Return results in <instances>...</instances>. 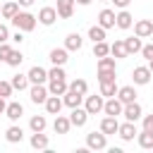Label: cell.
<instances>
[{
    "label": "cell",
    "instance_id": "obj_1",
    "mask_svg": "<svg viewBox=\"0 0 153 153\" xmlns=\"http://www.w3.org/2000/svg\"><path fill=\"white\" fill-rule=\"evenodd\" d=\"M10 22H12L19 31H33V29H36V17L29 14V12H17Z\"/></svg>",
    "mask_w": 153,
    "mask_h": 153
},
{
    "label": "cell",
    "instance_id": "obj_2",
    "mask_svg": "<svg viewBox=\"0 0 153 153\" xmlns=\"http://www.w3.org/2000/svg\"><path fill=\"white\" fill-rule=\"evenodd\" d=\"M86 148H91V151H103V148H108V134H103V131H91V134H86Z\"/></svg>",
    "mask_w": 153,
    "mask_h": 153
},
{
    "label": "cell",
    "instance_id": "obj_3",
    "mask_svg": "<svg viewBox=\"0 0 153 153\" xmlns=\"http://www.w3.org/2000/svg\"><path fill=\"white\" fill-rule=\"evenodd\" d=\"M103 105H105V100H103V93H98V96H86V103H84V108H86V112H88V115H98V112L103 110Z\"/></svg>",
    "mask_w": 153,
    "mask_h": 153
},
{
    "label": "cell",
    "instance_id": "obj_4",
    "mask_svg": "<svg viewBox=\"0 0 153 153\" xmlns=\"http://www.w3.org/2000/svg\"><path fill=\"white\" fill-rule=\"evenodd\" d=\"M151 76H153L151 67H134V72H131V79H134L136 86H146L151 81Z\"/></svg>",
    "mask_w": 153,
    "mask_h": 153
},
{
    "label": "cell",
    "instance_id": "obj_5",
    "mask_svg": "<svg viewBox=\"0 0 153 153\" xmlns=\"http://www.w3.org/2000/svg\"><path fill=\"white\" fill-rule=\"evenodd\" d=\"M29 96H31V103L41 105V103H45V100H48L50 91H48L43 84H33V86H31V91H29Z\"/></svg>",
    "mask_w": 153,
    "mask_h": 153
},
{
    "label": "cell",
    "instance_id": "obj_6",
    "mask_svg": "<svg viewBox=\"0 0 153 153\" xmlns=\"http://www.w3.org/2000/svg\"><path fill=\"white\" fill-rule=\"evenodd\" d=\"M122 110H124V103H122L117 96L108 98V100H105V105H103V112H105V115H112V117L122 115Z\"/></svg>",
    "mask_w": 153,
    "mask_h": 153
},
{
    "label": "cell",
    "instance_id": "obj_7",
    "mask_svg": "<svg viewBox=\"0 0 153 153\" xmlns=\"http://www.w3.org/2000/svg\"><path fill=\"white\" fill-rule=\"evenodd\" d=\"M122 115H124V120H129V122H136V120H141L143 110H141V105L134 100V103H127V105H124Z\"/></svg>",
    "mask_w": 153,
    "mask_h": 153
},
{
    "label": "cell",
    "instance_id": "obj_8",
    "mask_svg": "<svg viewBox=\"0 0 153 153\" xmlns=\"http://www.w3.org/2000/svg\"><path fill=\"white\" fill-rule=\"evenodd\" d=\"M117 134H120V139L122 141H134V136L139 134L136 131V122H124V124H120V129H117Z\"/></svg>",
    "mask_w": 153,
    "mask_h": 153
},
{
    "label": "cell",
    "instance_id": "obj_9",
    "mask_svg": "<svg viewBox=\"0 0 153 153\" xmlns=\"http://www.w3.org/2000/svg\"><path fill=\"white\" fill-rule=\"evenodd\" d=\"M55 19H57V10H55V7H43V10L38 12V22H41L43 26H53Z\"/></svg>",
    "mask_w": 153,
    "mask_h": 153
},
{
    "label": "cell",
    "instance_id": "obj_10",
    "mask_svg": "<svg viewBox=\"0 0 153 153\" xmlns=\"http://www.w3.org/2000/svg\"><path fill=\"white\" fill-rule=\"evenodd\" d=\"M134 33H136L139 38H148V36L153 33V22H148V19H139V22L134 24Z\"/></svg>",
    "mask_w": 153,
    "mask_h": 153
},
{
    "label": "cell",
    "instance_id": "obj_11",
    "mask_svg": "<svg viewBox=\"0 0 153 153\" xmlns=\"http://www.w3.org/2000/svg\"><path fill=\"white\" fill-rule=\"evenodd\" d=\"M45 79H50V76H48V72H45L43 67L33 65V67L29 69V81H31V84H45Z\"/></svg>",
    "mask_w": 153,
    "mask_h": 153
},
{
    "label": "cell",
    "instance_id": "obj_12",
    "mask_svg": "<svg viewBox=\"0 0 153 153\" xmlns=\"http://www.w3.org/2000/svg\"><path fill=\"white\" fill-rule=\"evenodd\" d=\"M67 88H69V84H67L65 79H50V84H48L50 96H65Z\"/></svg>",
    "mask_w": 153,
    "mask_h": 153
},
{
    "label": "cell",
    "instance_id": "obj_13",
    "mask_svg": "<svg viewBox=\"0 0 153 153\" xmlns=\"http://www.w3.org/2000/svg\"><path fill=\"white\" fill-rule=\"evenodd\" d=\"M43 105H45V110H48V115H60V110H62V105H65V100H62L60 96H48V100H45Z\"/></svg>",
    "mask_w": 153,
    "mask_h": 153
},
{
    "label": "cell",
    "instance_id": "obj_14",
    "mask_svg": "<svg viewBox=\"0 0 153 153\" xmlns=\"http://www.w3.org/2000/svg\"><path fill=\"white\" fill-rule=\"evenodd\" d=\"M69 120H72V127H84V124H86V120H88L86 108H72Z\"/></svg>",
    "mask_w": 153,
    "mask_h": 153
},
{
    "label": "cell",
    "instance_id": "obj_15",
    "mask_svg": "<svg viewBox=\"0 0 153 153\" xmlns=\"http://www.w3.org/2000/svg\"><path fill=\"white\" fill-rule=\"evenodd\" d=\"M74 2L76 0H57V17H62V19H69L72 17V12H74Z\"/></svg>",
    "mask_w": 153,
    "mask_h": 153
},
{
    "label": "cell",
    "instance_id": "obj_16",
    "mask_svg": "<svg viewBox=\"0 0 153 153\" xmlns=\"http://www.w3.org/2000/svg\"><path fill=\"white\" fill-rule=\"evenodd\" d=\"M69 127H72V120H69V117H65V115H55V122H53L55 134H67Z\"/></svg>",
    "mask_w": 153,
    "mask_h": 153
},
{
    "label": "cell",
    "instance_id": "obj_17",
    "mask_svg": "<svg viewBox=\"0 0 153 153\" xmlns=\"http://www.w3.org/2000/svg\"><path fill=\"white\" fill-rule=\"evenodd\" d=\"M115 12L112 10H100V14H98V24L103 26V29H112L115 26Z\"/></svg>",
    "mask_w": 153,
    "mask_h": 153
},
{
    "label": "cell",
    "instance_id": "obj_18",
    "mask_svg": "<svg viewBox=\"0 0 153 153\" xmlns=\"http://www.w3.org/2000/svg\"><path fill=\"white\" fill-rule=\"evenodd\" d=\"M5 115H7L12 122H17V120L24 115V105H22V103H17V100H12V103H7V110H5Z\"/></svg>",
    "mask_w": 153,
    "mask_h": 153
},
{
    "label": "cell",
    "instance_id": "obj_19",
    "mask_svg": "<svg viewBox=\"0 0 153 153\" xmlns=\"http://www.w3.org/2000/svg\"><path fill=\"white\" fill-rule=\"evenodd\" d=\"M117 129H120V122H117V117H112V115H108V117L100 122V131H103V134H117Z\"/></svg>",
    "mask_w": 153,
    "mask_h": 153
},
{
    "label": "cell",
    "instance_id": "obj_20",
    "mask_svg": "<svg viewBox=\"0 0 153 153\" xmlns=\"http://www.w3.org/2000/svg\"><path fill=\"white\" fill-rule=\"evenodd\" d=\"M131 24H134V17H131L127 10H122V12L115 17V26H117V29H131Z\"/></svg>",
    "mask_w": 153,
    "mask_h": 153
},
{
    "label": "cell",
    "instance_id": "obj_21",
    "mask_svg": "<svg viewBox=\"0 0 153 153\" xmlns=\"http://www.w3.org/2000/svg\"><path fill=\"white\" fill-rule=\"evenodd\" d=\"M62 100H65V105H67V108H79V105H81V100H84V96H81V93H76V91H69V88H67V93L62 96Z\"/></svg>",
    "mask_w": 153,
    "mask_h": 153
},
{
    "label": "cell",
    "instance_id": "obj_22",
    "mask_svg": "<svg viewBox=\"0 0 153 153\" xmlns=\"http://www.w3.org/2000/svg\"><path fill=\"white\" fill-rule=\"evenodd\" d=\"M31 148L45 151V148H48V136H45L43 131H33V134H31Z\"/></svg>",
    "mask_w": 153,
    "mask_h": 153
},
{
    "label": "cell",
    "instance_id": "obj_23",
    "mask_svg": "<svg viewBox=\"0 0 153 153\" xmlns=\"http://www.w3.org/2000/svg\"><path fill=\"white\" fill-rule=\"evenodd\" d=\"M17 12H19V2H17V0H5V2H2V12H0V14H2L5 19H12Z\"/></svg>",
    "mask_w": 153,
    "mask_h": 153
},
{
    "label": "cell",
    "instance_id": "obj_24",
    "mask_svg": "<svg viewBox=\"0 0 153 153\" xmlns=\"http://www.w3.org/2000/svg\"><path fill=\"white\" fill-rule=\"evenodd\" d=\"M67 60H69V57H67V48H53V50H50V62H53V65H60V67H62Z\"/></svg>",
    "mask_w": 153,
    "mask_h": 153
},
{
    "label": "cell",
    "instance_id": "obj_25",
    "mask_svg": "<svg viewBox=\"0 0 153 153\" xmlns=\"http://www.w3.org/2000/svg\"><path fill=\"white\" fill-rule=\"evenodd\" d=\"M117 98L127 105V103H134L136 100V91H134V86H122L120 91H117Z\"/></svg>",
    "mask_w": 153,
    "mask_h": 153
},
{
    "label": "cell",
    "instance_id": "obj_26",
    "mask_svg": "<svg viewBox=\"0 0 153 153\" xmlns=\"http://www.w3.org/2000/svg\"><path fill=\"white\" fill-rule=\"evenodd\" d=\"M81 45H84V38H81L79 33H69V36L65 38V48H67V50H81Z\"/></svg>",
    "mask_w": 153,
    "mask_h": 153
},
{
    "label": "cell",
    "instance_id": "obj_27",
    "mask_svg": "<svg viewBox=\"0 0 153 153\" xmlns=\"http://www.w3.org/2000/svg\"><path fill=\"white\" fill-rule=\"evenodd\" d=\"M124 45H127V53L129 55H134V53H141V48H143V43H141V38L134 33L131 38H124Z\"/></svg>",
    "mask_w": 153,
    "mask_h": 153
},
{
    "label": "cell",
    "instance_id": "obj_28",
    "mask_svg": "<svg viewBox=\"0 0 153 153\" xmlns=\"http://www.w3.org/2000/svg\"><path fill=\"white\" fill-rule=\"evenodd\" d=\"M110 53H112V57H115V60L129 57V53H127V45H124V41H115V43L110 45Z\"/></svg>",
    "mask_w": 153,
    "mask_h": 153
},
{
    "label": "cell",
    "instance_id": "obj_29",
    "mask_svg": "<svg viewBox=\"0 0 153 153\" xmlns=\"http://www.w3.org/2000/svg\"><path fill=\"white\" fill-rule=\"evenodd\" d=\"M5 139L10 141V143H19L22 139H24V131H22V127H17V124H12L7 131H5Z\"/></svg>",
    "mask_w": 153,
    "mask_h": 153
},
{
    "label": "cell",
    "instance_id": "obj_30",
    "mask_svg": "<svg viewBox=\"0 0 153 153\" xmlns=\"http://www.w3.org/2000/svg\"><path fill=\"white\" fill-rule=\"evenodd\" d=\"M136 139H139V146H141V148H146V151H151V148H153V131L141 129V134H139Z\"/></svg>",
    "mask_w": 153,
    "mask_h": 153
},
{
    "label": "cell",
    "instance_id": "obj_31",
    "mask_svg": "<svg viewBox=\"0 0 153 153\" xmlns=\"http://www.w3.org/2000/svg\"><path fill=\"white\" fill-rule=\"evenodd\" d=\"M117 84L115 81H103L100 84V93H103V98H112V96H117Z\"/></svg>",
    "mask_w": 153,
    "mask_h": 153
},
{
    "label": "cell",
    "instance_id": "obj_32",
    "mask_svg": "<svg viewBox=\"0 0 153 153\" xmlns=\"http://www.w3.org/2000/svg\"><path fill=\"white\" fill-rule=\"evenodd\" d=\"M29 127H31V131H43V129L48 127V122H45L43 115H33V117L29 120Z\"/></svg>",
    "mask_w": 153,
    "mask_h": 153
},
{
    "label": "cell",
    "instance_id": "obj_33",
    "mask_svg": "<svg viewBox=\"0 0 153 153\" xmlns=\"http://www.w3.org/2000/svg\"><path fill=\"white\" fill-rule=\"evenodd\" d=\"M29 84H31V81H29V74H14V76H12V86H14L17 91H24Z\"/></svg>",
    "mask_w": 153,
    "mask_h": 153
},
{
    "label": "cell",
    "instance_id": "obj_34",
    "mask_svg": "<svg viewBox=\"0 0 153 153\" xmlns=\"http://www.w3.org/2000/svg\"><path fill=\"white\" fill-rule=\"evenodd\" d=\"M88 38L93 41V43H98V41H105V29L98 24V26H91L88 29Z\"/></svg>",
    "mask_w": 153,
    "mask_h": 153
},
{
    "label": "cell",
    "instance_id": "obj_35",
    "mask_svg": "<svg viewBox=\"0 0 153 153\" xmlns=\"http://www.w3.org/2000/svg\"><path fill=\"white\" fill-rule=\"evenodd\" d=\"M93 55H96V57H105V55H110V45H108L105 41L93 43Z\"/></svg>",
    "mask_w": 153,
    "mask_h": 153
},
{
    "label": "cell",
    "instance_id": "obj_36",
    "mask_svg": "<svg viewBox=\"0 0 153 153\" xmlns=\"http://www.w3.org/2000/svg\"><path fill=\"white\" fill-rule=\"evenodd\" d=\"M69 91H76V93L86 96V91H88V84H86L84 79H74V81L69 84Z\"/></svg>",
    "mask_w": 153,
    "mask_h": 153
},
{
    "label": "cell",
    "instance_id": "obj_37",
    "mask_svg": "<svg viewBox=\"0 0 153 153\" xmlns=\"http://www.w3.org/2000/svg\"><path fill=\"white\" fill-rule=\"evenodd\" d=\"M5 62H7L10 67H19V65L24 62V55H22L19 50H12V53H10V57H7Z\"/></svg>",
    "mask_w": 153,
    "mask_h": 153
},
{
    "label": "cell",
    "instance_id": "obj_38",
    "mask_svg": "<svg viewBox=\"0 0 153 153\" xmlns=\"http://www.w3.org/2000/svg\"><path fill=\"white\" fill-rule=\"evenodd\" d=\"M117 76H115V69H98V81L103 84V81H115Z\"/></svg>",
    "mask_w": 153,
    "mask_h": 153
},
{
    "label": "cell",
    "instance_id": "obj_39",
    "mask_svg": "<svg viewBox=\"0 0 153 153\" xmlns=\"http://www.w3.org/2000/svg\"><path fill=\"white\" fill-rule=\"evenodd\" d=\"M98 69H115V57H98Z\"/></svg>",
    "mask_w": 153,
    "mask_h": 153
},
{
    "label": "cell",
    "instance_id": "obj_40",
    "mask_svg": "<svg viewBox=\"0 0 153 153\" xmlns=\"http://www.w3.org/2000/svg\"><path fill=\"white\" fill-rule=\"evenodd\" d=\"M12 91H14L12 81H0V96H2V98H10V96H12Z\"/></svg>",
    "mask_w": 153,
    "mask_h": 153
},
{
    "label": "cell",
    "instance_id": "obj_41",
    "mask_svg": "<svg viewBox=\"0 0 153 153\" xmlns=\"http://www.w3.org/2000/svg\"><path fill=\"white\" fill-rule=\"evenodd\" d=\"M48 76H50V79H65L67 74H65V69H62L60 65H53V69L48 72Z\"/></svg>",
    "mask_w": 153,
    "mask_h": 153
},
{
    "label": "cell",
    "instance_id": "obj_42",
    "mask_svg": "<svg viewBox=\"0 0 153 153\" xmlns=\"http://www.w3.org/2000/svg\"><path fill=\"white\" fill-rule=\"evenodd\" d=\"M10 53H12V48L7 45V41H5V43H0V60H7V57H10Z\"/></svg>",
    "mask_w": 153,
    "mask_h": 153
},
{
    "label": "cell",
    "instance_id": "obj_43",
    "mask_svg": "<svg viewBox=\"0 0 153 153\" xmlns=\"http://www.w3.org/2000/svg\"><path fill=\"white\" fill-rule=\"evenodd\" d=\"M141 55H143L146 60H153V41H151L148 45H143V48H141Z\"/></svg>",
    "mask_w": 153,
    "mask_h": 153
},
{
    "label": "cell",
    "instance_id": "obj_44",
    "mask_svg": "<svg viewBox=\"0 0 153 153\" xmlns=\"http://www.w3.org/2000/svg\"><path fill=\"white\" fill-rule=\"evenodd\" d=\"M143 129H148V131H153V112L143 117Z\"/></svg>",
    "mask_w": 153,
    "mask_h": 153
},
{
    "label": "cell",
    "instance_id": "obj_45",
    "mask_svg": "<svg viewBox=\"0 0 153 153\" xmlns=\"http://www.w3.org/2000/svg\"><path fill=\"white\" fill-rule=\"evenodd\" d=\"M7 38H10V29H7L5 24H0V43H5Z\"/></svg>",
    "mask_w": 153,
    "mask_h": 153
},
{
    "label": "cell",
    "instance_id": "obj_46",
    "mask_svg": "<svg viewBox=\"0 0 153 153\" xmlns=\"http://www.w3.org/2000/svg\"><path fill=\"white\" fill-rule=\"evenodd\" d=\"M110 2H115V7H120V10H127L131 0H110Z\"/></svg>",
    "mask_w": 153,
    "mask_h": 153
},
{
    "label": "cell",
    "instance_id": "obj_47",
    "mask_svg": "<svg viewBox=\"0 0 153 153\" xmlns=\"http://www.w3.org/2000/svg\"><path fill=\"white\" fill-rule=\"evenodd\" d=\"M12 41H14V43H22V41H24V31H19V29H17V33L12 36Z\"/></svg>",
    "mask_w": 153,
    "mask_h": 153
},
{
    "label": "cell",
    "instance_id": "obj_48",
    "mask_svg": "<svg viewBox=\"0 0 153 153\" xmlns=\"http://www.w3.org/2000/svg\"><path fill=\"white\" fill-rule=\"evenodd\" d=\"M17 2H19V7H31L36 0H17Z\"/></svg>",
    "mask_w": 153,
    "mask_h": 153
},
{
    "label": "cell",
    "instance_id": "obj_49",
    "mask_svg": "<svg viewBox=\"0 0 153 153\" xmlns=\"http://www.w3.org/2000/svg\"><path fill=\"white\" fill-rule=\"evenodd\" d=\"M5 110H7V103H5V98L0 96V112H5Z\"/></svg>",
    "mask_w": 153,
    "mask_h": 153
},
{
    "label": "cell",
    "instance_id": "obj_50",
    "mask_svg": "<svg viewBox=\"0 0 153 153\" xmlns=\"http://www.w3.org/2000/svg\"><path fill=\"white\" fill-rule=\"evenodd\" d=\"M76 2H79V5H91L93 0H76Z\"/></svg>",
    "mask_w": 153,
    "mask_h": 153
},
{
    "label": "cell",
    "instance_id": "obj_51",
    "mask_svg": "<svg viewBox=\"0 0 153 153\" xmlns=\"http://www.w3.org/2000/svg\"><path fill=\"white\" fill-rule=\"evenodd\" d=\"M148 67H151V72H153V60H148Z\"/></svg>",
    "mask_w": 153,
    "mask_h": 153
},
{
    "label": "cell",
    "instance_id": "obj_52",
    "mask_svg": "<svg viewBox=\"0 0 153 153\" xmlns=\"http://www.w3.org/2000/svg\"><path fill=\"white\" fill-rule=\"evenodd\" d=\"M0 12H2V5H0Z\"/></svg>",
    "mask_w": 153,
    "mask_h": 153
},
{
    "label": "cell",
    "instance_id": "obj_53",
    "mask_svg": "<svg viewBox=\"0 0 153 153\" xmlns=\"http://www.w3.org/2000/svg\"><path fill=\"white\" fill-rule=\"evenodd\" d=\"M151 38H153V33H151Z\"/></svg>",
    "mask_w": 153,
    "mask_h": 153
},
{
    "label": "cell",
    "instance_id": "obj_54",
    "mask_svg": "<svg viewBox=\"0 0 153 153\" xmlns=\"http://www.w3.org/2000/svg\"><path fill=\"white\" fill-rule=\"evenodd\" d=\"M103 2H108V0H103Z\"/></svg>",
    "mask_w": 153,
    "mask_h": 153
}]
</instances>
